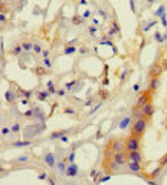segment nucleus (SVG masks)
<instances>
[{
    "mask_svg": "<svg viewBox=\"0 0 167 185\" xmlns=\"http://www.w3.org/2000/svg\"><path fill=\"white\" fill-rule=\"evenodd\" d=\"M147 129V118H141V119H135L133 126H132V135L140 136L144 133V130Z\"/></svg>",
    "mask_w": 167,
    "mask_h": 185,
    "instance_id": "nucleus-1",
    "label": "nucleus"
},
{
    "mask_svg": "<svg viewBox=\"0 0 167 185\" xmlns=\"http://www.w3.org/2000/svg\"><path fill=\"white\" fill-rule=\"evenodd\" d=\"M126 150H140V136L130 135L129 138L126 139Z\"/></svg>",
    "mask_w": 167,
    "mask_h": 185,
    "instance_id": "nucleus-2",
    "label": "nucleus"
},
{
    "mask_svg": "<svg viewBox=\"0 0 167 185\" xmlns=\"http://www.w3.org/2000/svg\"><path fill=\"white\" fill-rule=\"evenodd\" d=\"M107 148H111L113 153H117V151H124V150H126V141L112 139L111 142H109V146H107Z\"/></svg>",
    "mask_w": 167,
    "mask_h": 185,
    "instance_id": "nucleus-3",
    "label": "nucleus"
},
{
    "mask_svg": "<svg viewBox=\"0 0 167 185\" xmlns=\"http://www.w3.org/2000/svg\"><path fill=\"white\" fill-rule=\"evenodd\" d=\"M112 159H113L117 164H120V165H126L127 161H129V158H127V151H126V150H124V151H117V153H113Z\"/></svg>",
    "mask_w": 167,
    "mask_h": 185,
    "instance_id": "nucleus-4",
    "label": "nucleus"
},
{
    "mask_svg": "<svg viewBox=\"0 0 167 185\" xmlns=\"http://www.w3.org/2000/svg\"><path fill=\"white\" fill-rule=\"evenodd\" d=\"M127 158L132 162H141L143 161V156H141V151L140 150H129L127 151Z\"/></svg>",
    "mask_w": 167,
    "mask_h": 185,
    "instance_id": "nucleus-5",
    "label": "nucleus"
},
{
    "mask_svg": "<svg viewBox=\"0 0 167 185\" xmlns=\"http://www.w3.org/2000/svg\"><path fill=\"white\" fill-rule=\"evenodd\" d=\"M150 93H152V90H150V89H149L147 92L141 93V95H140V98H138V101H136V106H140V107L146 106L149 101H150Z\"/></svg>",
    "mask_w": 167,
    "mask_h": 185,
    "instance_id": "nucleus-6",
    "label": "nucleus"
},
{
    "mask_svg": "<svg viewBox=\"0 0 167 185\" xmlns=\"http://www.w3.org/2000/svg\"><path fill=\"white\" fill-rule=\"evenodd\" d=\"M127 168L133 173H141L143 171V167H141V162H132V161H127Z\"/></svg>",
    "mask_w": 167,
    "mask_h": 185,
    "instance_id": "nucleus-7",
    "label": "nucleus"
},
{
    "mask_svg": "<svg viewBox=\"0 0 167 185\" xmlns=\"http://www.w3.org/2000/svg\"><path fill=\"white\" fill-rule=\"evenodd\" d=\"M163 72V66H160V64H153L152 67H150V71H149V75L152 76V78H155V76H160Z\"/></svg>",
    "mask_w": 167,
    "mask_h": 185,
    "instance_id": "nucleus-8",
    "label": "nucleus"
},
{
    "mask_svg": "<svg viewBox=\"0 0 167 185\" xmlns=\"http://www.w3.org/2000/svg\"><path fill=\"white\" fill-rule=\"evenodd\" d=\"M153 106H152V103L149 101L146 106H143V112H144V115H146V118H152V115H153Z\"/></svg>",
    "mask_w": 167,
    "mask_h": 185,
    "instance_id": "nucleus-9",
    "label": "nucleus"
},
{
    "mask_svg": "<svg viewBox=\"0 0 167 185\" xmlns=\"http://www.w3.org/2000/svg\"><path fill=\"white\" fill-rule=\"evenodd\" d=\"M133 118H135V119H141V118H146V115H144V112H143V107L136 106V107L133 109Z\"/></svg>",
    "mask_w": 167,
    "mask_h": 185,
    "instance_id": "nucleus-10",
    "label": "nucleus"
},
{
    "mask_svg": "<svg viewBox=\"0 0 167 185\" xmlns=\"http://www.w3.org/2000/svg\"><path fill=\"white\" fill-rule=\"evenodd\" d=\"M45 161H46V164L49 167H54L55 165V156L52 155V153H46V156H45Z\"/></svg>",
    "mask_w": 167,
    "mask_h": 185,
    "instance_id": "nucleus-11",
    "label": "nucleus"
},
{
    "mask_svg": "<svg viewBox=\"0 0 167 185\" xmlns=\"http://www.w3.org/2000/svg\"><path fill=\"white\" fill-rule=\"evenodd\" d=\"M158 86H160V80H158V76L152 78V80H150V84H149V89H150V90L153 92V90H155V89H156Z\"/></svg>",
    "mask_w": 167,
    "mask_h": 185,
    "instance_id": "nucleus-12",
    "label": "nucleus"
},
{
    "mask_svg": "<svg viewBox=\"0 0 167 185\" xmlns=\"http://www.w3.org/2000/svg\"><path fill=\"white\" fill-rule=\"evenodd\" d=\"M21 46H23V51H32L34 49V44L31 41H25V43H21Z\"/></svg>",
    "mask_w": 167,
    "mask_h": 185,
    "instance_id": "nucleus-13",
    "label": "nucleus"
},
{
    "mask_svg": "<svg viewBox=\"0 0 167 185\" xmlns=\"http://www.w3.org/2000/svg\"><path fill=\"white\" fill-rule=\"evenodd\" d=\"M66 174H68V176H75V174H77V167L71 165L69 170H66Z\"/></svg>",
    "mask_w": 167,
    "mask_h": 185,
    "instance_id": "nucleus-14",
    "label": "nucleus"
},
{
    "mask_svg": "<svg viewBox=\"0 0 167 185\" xmlns=\"http://www.w3.org/2000/svg\"><path fill=\"white\" fill-rule=\"evenodd\" d=\"M5 98H6V101H9V103L16 99V96H14V93L11 92V90H8V92H6V95H5Z\"/></svg>",
    "mask_w": 167,
    "mask_h": 185,
    "instance_id": "nucleus-15",
    "label": "nucleus"
},
{
    "mask_svg": "<svg viewBox=\"0 0 167 185\" xmlns=\"http://www.w3.org/2000/svg\"><path fill=\"white\" fill-rule=\"evenodd\" d=\"M21 51H23V46H21V44H17V46H14V49H12V54H14V55H19Z\"/></svg>",
    "mask_w": 167,
    "mask_h": 185,
    "instance_id": "nucleus-16",
    "label": "nucleus"
},
{
    "mask_svg": "<svg viewBox=\"0 0 167 185\" xmlns=\"http://www.w3.org/2000/svg\"><path fill=\"white\" fill-rule=\"evenodd\" d=\"M64 133H66L64 130H61V132H55V133H52V135H51V139H57V138H60V136H63Z\"/></svg>",
    "mask_w": 167,
    "mask_h": 185,
    "instance_id": "nucleus-17",
    "label": "nucleus"
},
{
    "mask_svg": "<svg viewBox=\"0 0 167 185\" xmlns=\"http://www.w3.org/2000/svg\"><path fill=\"white\" fill-rule=\"evenodd\" d=\"M46 96H48V93H46V92H40L37 98L40 99V101H45V99H46Z\"/></svg>",
    "mask_w": 167,
    "mask_h": 185,
    "instance_id": "nucleus-18",
    "label": "nucleus"
},
{
    "mask_svg": "<svg viewBox=\"0 0 167 185\" xmlns=\"http://www.w3.org/2000/svg\"><path fill=\"white\" fill-rule=\"evenodd\" d=\"M129 123H130V119H129V118H126V119H124V121H123V123L120 124V127H121V129H124V127H126V126H127Z\"/></svg>",
    "mask_w": 167,
    "mask_h": 185,
    "instance_id": "nucleus-19",
    "label": "nucleus"
},
{
    "mask_svg": "<svg viewBox=\"0 0 167 185\" xmlns=\"http://www.w3.org/2000/svg\"><path fill=\"white\" fill-rule=\"evenodd\" d=\"M34 51H36L37 54H41V46H40L38 43H36V44H34Z\"/></svg>",
    "mask_w": 167,
    "mask_h": 185,
    "instance_id": "nucleus-20",
    "label": "nucleus"
},
{
    "mask_svg": "<svg viewBox=\"0 0 167 185\" xmlns=\"http://www.w3.org/2000/svg\"><path fill=\"white\" fill-rule=\"evenodd\" d=\"M166 164H167V155H166V156H163V158H161V161H160V167L166 165Z\"/></svg>",
    "mask_w": 167,
    "mask_h": 185,
    "instance_id": "nucleus-21",
    "label": "nucleus"
},
{
    "mask_svg": "<svg viewBox=\"0 0 167 185\" xmlns=\"http://www.w3.org/2000/svg\"><path fill=\"white\" fill-rule=\"evenodd\" d=\"M64 52H66V54H72V52H75V48H74V46H71V48H66V49H64Z\"/></svg>",
    "mask_w": 167,
    "mask_h": 185,
    "instance_id": "nucleus-22",
    "label": "nucleus"
},
{
    "mask_svg": "<svg viewBox=\"0 0 167 185\" xmlns=\"http://www.w3.org/2000/svg\"><path fill=\"white\" fill-rule=\"evenodd\" d=\"M36 72H37V75H43V74H46V71H45L43 67H37V69H36Z\"/></svg>",
    "mask_w": 167,
    "mask_h": 185,
    "instance_id": "nucleus-23",
    "label": "nucleus"
},
{
    "mask_svg": "<svg viewBox=\"0 0 167 185\" xmlns=\"http://www.w3.org/2000/svg\"><path fill=\"white\" fill-rule=\"evenodd\" d=\"M58 168H60V171L61 173H64V162L61 161V162H58Z\"/></svg>",
    "mask_w": 167,
    "mask_h": 185,
    "instance_id": "nucleus-24",
    "label": "nucleus"
},
{
    "mask_svg": "<svg viewBox=\"0 0 167 185\" xmlns=\"http://www.w3.org/2000/svg\"><path fill=\"white\" fill-rule=\"evenodd\" d=\"M2 135H3V136L9 135V129H8V127H3V129H2Z\"/></svg>",
    "mask_w": 167,
    "mask_h": 185,
    "instance_id": "nucleus-25",
    "label": "nucleus"
},
{
    "mask_svg": "<svg viewBox=\"0 0 167 185\" xmlns=\"http://www.w3.org/2000/svg\"><path fill=\"white\" fill-rule=\"evenodd\" d=\"M43 63H45V66H46V67H51V61H49L48 58H45V61H43Z\"/></svg>",
    "mask_w": 167,
    "mask_h": 185,
    "instance_id": "nucleus-26",
    "label": "nucleus"
},
{
    "mask_svg": "<svg viewBox=\"0 0 167 185\" xmlns=\"http://www.w3.org/2000/svg\"><path fill=\"white\" fill-rule=\"evenodd\" d=\"M19 129H20V126L17 124V123H16V124L12 126V132H19Z\"/></svg>",
    "mask_w": 167,
    "mask_h": 185,
    "instance_id": "nucleus-27",
    "label": "nucleus"
},
{
    "mask_svg": "<svg viewBox=\"0 0 167 185\" xmlns=\"http://www.w3.org/2000/svg\"><path fill=\"white\" fill-rule=\"evenodd\" d=\"M64 112H66V113H69V115H72V113H74V109H71V107H68V109H64Z\"/></svg>",
    "mask_w": 167,
    "mask_h": 185,
    "instance_id": "nucleus-28",
    "label": "nucleus"
},
{
    "mask_svg": "<svg viewBox=\"0 0 167 185\" xmlns=\"http://www.w3.org/2000/svg\"><path fill=\"white\" fill-rule=\"evenodd\" d=\"M74 158H75V155H74V153H71V156H69V161L72 162V161H74Z\"/></svg>",
    "mask_w": 167,
    "mask_h": 185,
    "instance_id": "nucleus-29",
    "label": "nucleus"
},
{
    "mask_svg": "<svg viewBox=\"0 0 167 185\" xmlns=\"http://www.w3.org/2000/svg\"><path fill=\"white\" fill-rule=\"evenodd\" d=\"M40 179H46V173H41L40 174Z\"/></svg>",
    "mask_w": 167,
    "mask_h": 185,
    "instance_id": "nucleus-30",
    "label": "nucleus"
},
{
    "mask_svg": "<svg viewBox=\"0 0 167 185\" xmlns=\"http://www.w3.org/2000/svg\"><path fill=\"white\" fill-rule=\"evenodd\" d=\"M0 19H2V23H5V21H6V19H5V16H3V14L0 16Z\"/></svg>",
    "mask_w": 167,
    "mask_h": 185,
    "instance_id": "nucleus-31",
    "label": "nucleus"
}]
</instances>
